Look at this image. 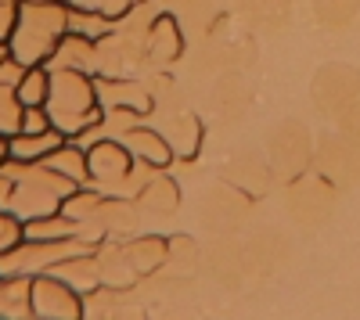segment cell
<instances>
[{
  "label": "cell",
  "mask_w": 360,
  "mask_h": 320,
  "mask_svg": "<svg viewBox=\"0 0 360 320\" xmlns=\"http://www.w3.org/2000/svg\"><path fill=\"white\" fill-rule=\"evenodd\" d=\"M72 187L79 184L62 177L47 162H22V159L0 162V209L18 216L22 223L58 213Z\"/></svg>",
  "instance_id": "1"
},
{
  "label": "cell",
  "mask_w": 360,
  "mask_h": 320,
  "mask_svg": "<svg viewBox=\"0 0 360 320\" xmlns=\"http://www.w3.org/2000/svg\"><path fill=\"white\" fill-rule=\"evenodd\" d=\"M69 33L65 0H18V18L8 36L11 54L22 65H47L58 40Z\"/></svg>",
  "instance_id": "2"
},
{
  "label": "cell",
  "mask_w": 360,
  "mask_h": 320,
  "mask_svg": "<svg viewBox=\"0 0 360 320\" xmlns=\"http://www.w3.org/2000/svg\"><path fill=\"white\" fill-rule=\"evenodd\" d=\"M51 123L65 137H76L79 130L101 123V101L98 83L83 69H51V94L44 101Z\"/></svg>",
  "instance_id": "3"
},
{
  "label": "cell",
  "mask_w": 360,
  "mask_h": 320,
  "mask_svg": "<svg viewBox=\"0 0 360 320\" xmlns=\"http://www.w3.org/2000/svg\"><path fill=\"white\" fill-rule=\"evenodd\" d=\"M335 198H339V187L328 184L317 169H303L299 177L288 180V213L303 227H321L332 220Z\"/></svg>",
  "instance_id": "4"
},
{
  "label": "cell",
  "mask_w": 360,
  "mask_h": 320,
  "mask_svg": "<svg viewBox=\"0 0 360 320\" xmlns=\"http://www.w3.org/2000/svg\"><path fill=\"white\" fill-rule=\"evenodd\" d=\"M310 169H317L328 184H335L339 191L353 187L360 180V144H353L346 133L339 137H321L314 144V162Z\"/></svg>",
  "instance_id": "5"
},
{
  "label": "cell",
  "mask_w": 360,
  "mask_h": 320,
  "mask_svg": "<svg viewBox=\"0 0 360 320\" xmlns=\"http://www.w3.org/2000/svg\"><path fill=\"white\" fill-rule=\"evenodd\" d=\"M360 98V72L353 65H321L310 83V101L324 115H339Z\"/></svg>",
  "instance_id": "6"
},
{
  "label": "cell",
  "mask_w": 360,
  "mask_h": 320,
  "mask_svg": "<svg viewBox=\"0 0 360 320\" xmlns=\"http://www.w3.org/2000/svg\"><path fill=\"white\" fill-rule=\"evenodd\" d=\"M188 51V36L180 29L176 15L169 8H162L148 29V40H144V72H166L173 69Z\"/></svg>",
  "instance_id": "7"
},
{
  "label": "cell",
  "mask_w": 360,
  "mask_h": 320,
  "mask_svg": "<svg viewBox=\"0 0 360 320\" xmlns=\"http://www.w3.org/2000/svg\"><path fill=\"white\" fill-rule=\"evenodd\" d=\"M130 166H134V155L127 152V144L119 137H105L94 148H86V177H90L86 184H94L105 194H119Z\"/></svg>",
  "instance_id": "8"
},
{
  "label": "cell",
  "mask_w": 360,
  "mask_h": 320,
  "mask_svg": "<svg viewBox=\"0 0 360 320\" xmlns=\"http://www.w3.org/2000/svg\"><path fill=\"white\" fill-rule=\"evenodd\" d=\"M266 148H270V169L281 173L285 180L299 177V173L310 169V162H314V140H310L303 123H281L270 133Z\"/></svg>",
  "instance_id": "9"
},
{
  "label": "cell",
  "mask_w": 360,
  "mask_h": 320,
  "mask_svg": "<svg viewBox=\"0 0 360 320\" xmlns=\"http://www.w3.org/2000/svg\"><path fill=\"white\" fill-rule=\"evenodd\" d=\"M83 295L54 274L33 277V320H79Z\"/></svg>",
  "instance_id": "10"
},
{
  "label": "cell",
  "mask_w": 360,
  "mask_h": 320,
  "mask_svg": "<svg viewBox=\"0 0 360 320\" xmlns=\"http://www.w3.org/2000/svg\"><path fill=\"white\" fill-rule=\"evenodd\" d=\"M94 83H98L101 108L127 105V108H137V112H144L148 119H152L155 98H152V91H148L144 76H137V72H130V76H94Z\"/></svg>",
  "instance_id": "11"
},
{
  "label": "cell",
  "mask_w": 360,
  "mask_h": 320,
  "mask_svg": "<svg viewBox=\"0 0 360 320\" xmlns=\"http://www.w3.org/2000/svg\"><path fill=\"white\" fill-rule=\"evenodd\" d=\"M123 252H127V263L134 270L137 281H148V277H159L169 263V238L162 234H130L123 238Z\"/></svg>",
  "instance_id": "12"
},
{
  "label": "cell",
  "mask_w": 360,
  "mask_h": 320,
  "mask_svg": "<svg viewBox=\"0 0 360 320\" xmlns=\"http://www.w3.org/2000/svg\"><path fill=\"white\" fill-rule=\"evenodd\" d=\"M141 223H144L141 209L134 206V198H123V194H105L98 216L90 220V227H94L101 238H119V241L137 234Z\"/></svg>",
  "instance_id": "13"
},
{
  "label": "cell",
  "mask_w": 360,
  "mask_h": 320,
  "mask_svg": "<svg viewBox=\"0 0 360 320\" xmlns=\"http://www.w3.org/2000/svg\"><path fill=\"white\" fill-rule=\"evenodd\" d=\"M134 206L141 209L144 220H169L180 209V184L162 169L134 194Z\"/></svg>",
  "instance_id": "14"
},
{
  "label": "cell",
  "mask_w": 360,
  "mask_h": 320,
  "mask_svg": "<svg viewBox=\"0 0 360 320\" xmlns=\"http://www.w3.org/2000/svg\"><path fill=\"white\" fill-rule=\"evenodd\" d=\"M119 140L127 144V152H130L134 159L152 162V166H159V169H169V166L176 162V159H173V148H169V140H166V133H162L159 126H152V123H141V126L127 130Z\"/></svg>",
  "instance_id": "15"
},
{
  "label": "cell",
  "mask_w": 360,
  "mask_h": 320,
  "mask_svg": "<svg viewBox=\"0 0 360 320\" xmlns=\"http://www.w3.org/2000/svg\"><path fill=\"white\" fill-rule=\"evenodd\" d=\"M169 148H173V159L188 162L202 152V140H205V126L195 112H173L166 115V126H162Z\"/></svg>",
  "instance_id": "16"
},
{
  "label": "cell",
  "mask_w": 360,
  "mask_h": 320,
  "mask_svg": "<svg viewBox=\"0 0 360 320\" xmlns=\"http://www.w3.org/2000/svg\"><path fill=\"white\" fill-rule=\"evenodd\" d=\"M47 274H54V277H62L65 284H72L79 295H90L94 288L105 284V281H101V267H98L94 248H86V252H76V255L62 259V263H58L54 270H47Z\"/></svg>",
  "instance_id": "17"
},
{
  "label": "cell",
  "mask_w": 360,
  "mask_h": 320,
  "mask_svg": "<svg viewBox=\"0 0 360 320\" xmlns=\"http://www.w3.org/2000/svg\"><path fill=\"white\" fill-rule=\"evenodd\" d=\"M0 320H33V277L0 274Z\"/></svg>",
  "instance_id": "18"
},
{
  "label": "cell",
  "mask_w": 360,
  "mask_h": 320,
  "mask_svg": "<svg viewBox=\"0 0 360 320\" xmlns=\"http://www.w3.org/2000/svg\"><path fill=\"white\" fill-rule=\"evenodd\" d=\"M47 69H83L94 76L98 72V51H94V40H86L79 33H65L58 40L54 54L47 58Z\"/></svg>",
  "instance_id": "19"
},
{
  "label": "cell",
  "mask_w": 360,
  "mask_h": 320,
  "mask_svg": "<svg viewBox=\"0 0 360 320\" xmlns=\"http://www.w3.org/2000/svg\"><path fill=\"white\" fill-rule=\"evenodd\" d=\"M94 255H98V267H101V281L112 284V288H134L137 277L127 263V252H123V241L119 238H101L94 245Z\"/></svg>",
  "instance_id": "20"
},
{
  "label": "cell",
  "mask_w": 360,
  "mask_h": 320,
  "mask_svg": "<svg viewBox=\"0 0 360 320\" xmlns=\"http://www.w3.org/2000/svg\"><path fill=\"white\" fill-rule=\"evenodd\" d=\"M58 144H65L62 130H40V133H15L8 137V159H22V162H44Z\"/></svg>",
  "instance_id": "21"
},
{
  "label": "cell",
  "mask_w": 360,
  "mask_h": 320,
  "mask_svg": "<svg viewBox=\"0 0 360 320\" xmlns=\"http://www.w3.org/2000/svg\"><path fill=\"white\" fill-rule=\"evenodd\" d=\"M134 288H112L101 284L90 295H83V316H134L137 306L130 302Z\"/></svg>",
  "instance_id": "22"
},
{
  "label": "cell",
  "mask_w": 360,
  "mask_h": 320,
  "mask_svg": "<svg viewBox=\"0 0 360 320\" xmlns=\"http://www.w3.org/2000/svg\"><path fill=\"white\" fill-rule=\"evenodd\" d=\"M242 15L252 29L278 33L292 22V0H242Z\"/></svg>",
  "instance_id": "23"
},
{
  "label": "cell",
  "mask_w": 360,
  "mask_h": 320,
  "mask_svg": "<svg viewBox=\"0 0 360 320\" xmlns=\"http://www.w3.org/2000/svg\"><path fill=\"white\" fill-rule=\"evenodd\" d=\"M310 11L321 29L339 33V29H349L353 18L360 15V0H310Z\"/></svg>",
  "instance_id": "24"
},
{
  "label": "cell",
  "mask_w": 360,
  "mask_h": 320,
  "mask_svg": "<svg viewBox=\"0 0 360 320\" xmlns=\"http://www.w3.org/2000/svg\"><path fill=\"white\" fill-rule=\"evenodd\" d=\"M51 169H58L62 177H69L72 184H86L90 177H86V152L79 148L76 140H69L65 137V144H58V148L44 159Z\"/></svg>",
  "instance_id": "25"
},
{
  "label": "cell",
  "mask_w": 360,
  "mask_h": 320,
  "mask_svg": "<svg viewBox=\"0 0 360 320\" xmlns=\"http://www.w3.org/2000/svg\"><path fill=\"white\" fill-rule=\"evenodd\" d=\"M101 201H105V191H98L94 184H79V187H72V191L65 194L62 213H65L69 220H76V223H90V220L98 216Z\"/></svg>",
  "instance_id": "26"
},
{
  "label": "cell",
  "mask_w": 360,
  "mask_h": 320,
  "mask_svg": "<svg viewBox=\"0 0 360 320\" xmlns=\"http://www.w3.org/2000/svg\"><path fill=\"white\" fill-rule=\"evenodd\" d=\"M15 91H18V98H22L25 108H29V105H44L47 94H51V69H47V65H29Z\"/></svg>",
  "instance_id": "27"
},
{
  "label": "cell",
  "mask_w": 360,
  "mask_h": 320,
  "mask_svg": "<svg viewBox=\"0 0 360 320\" xmlns=\"http://www.w3.org/2000/svg\"><path fill=\"white\" fill-rule=\"evenodd\" d=\"M112 29V18L94 8H69V33H79L86 40H101Z\"/></svg>",
  "instance_id": "28"
},
{
  "label": "cell",
  "mask_w": 360,
  "mask_h": 320,
  "mask_svg": "<svg viewBox=\"0 0 360 320\" xmlns=\"http://www.w3.org/2000/svg\"><path fill=\"white\" fill-rule=\"evenodd\" d=\"M22 115H25V105L18 91L15 86H0V137L22 133Z\"/></svg>",
  "instance_id": "29"
},
{
  "label": "cell",
  "mask_w": 360,
  "mask_h": 320,
  "mask_svg": "<svg viewBox=\"0 0 360 320\" xmlns=\"http://www.w3.org/2000/svg\"><path fill=\"white\" fill-rule=\"evenodd\" d=\"M148 123V115L137 112V108H127V105H112V108H101V126L108 137H123L127 130Z\"/></svg>",
  "instance_id": "30"
},
{
  "label": "cell",
  "mask_w": 360,
  "mask_h": 320,
  "mask_svg": "<svg viewBox=\"0 0 360 320\" xmlns=\"http://www.w3.org/2000/svg\"><path fill=\"white\" fill-rule=\"evenodd\" d=\"M195 263H198V245L188 234H173L169 238V263H166V270L169 267H184V274H188V270H195Z\"/></svg>",
  "instance_id": "31"
},
{
  "label": "cell",
  "mask_w": 360,
  "mask_h": 320,
  "mask_svg": "<svg viewBox=\"0 0 360 320\" xmlns=\"http://www.w3.org/2000/svg\"><path fill=\"white\" fill-rule=\"evenodd\" d=\"M18 241H22V220L0 209V252H8Z\"/></svg>",
  "instance_id": "32"
},
{
  "label": "cell",
  "mask_w": 360,
  "mask_h": 320,
  "mask_svg": "<svg viewBox=\"0 0 360 320\" xmlns=\"http://www.w3.org/2000/svg\"><path fill=\"white\" fill-rule=\"evenodd\" d=\"M54 123H51V115H47V108L44 105H29L25 108V115H22V133H40V130H51ZM58 130V126H54Z\"/></svg>",
  "instance_id": "33"
},
{
  "label": "cell",
  "mask_w": 360,
  "mask_h": 320,
  "mask_svg": "<svg viewBox=\"0 0 360 320\" xmlns=\"http://www.w3.org/2000/svg\"><path fill=\"white\" fill-rule=\"evenodd\" d=\"M335 119H339V133H346L353 144H360V98H356L346 112H339Z\"/></svg>",
  "instance_id": "34"
},
{
  "label": "cell",
  "mask_w": 360,
  "mask_h": 320,
  "mask_svg": "<svg viewBox=\"0 0 360 320\" xmlns=\"http://www.w3.org/2000/svg\"><path fill=\"white\" fill-rule=\"evenodd\" d=\"M25 69H29V65H22L15 54H8L4 62H0V86H18L22 76H25Z\"/></svg>",
  "instance_id": "35"
},
{
  "label": "cell",
  "mask_w": 360,
  "mask_h": 320,
  "mask_svg": "<svg viewBox=\"0 0 360 320\" xmlns=\"http://www.w3.org/2000/svg\"><path fill=\"white\" fill-rule=\"evenodd\" d=\"M15 18H18V0H0V40L11 36Z\"/></svg>",
  "instance_id": "36"
},
{
  "label": "cell",
  "mask_w": 360,
  "mask_h": 320,
  "mask_svg": "<svg viewBox=\"0 0 360 320\" xmlns=\"http://www.w3.org/2000/svg\"><path fill=\"white\" fill-rule=\"evenodd\" d=\"M130 8H134V0H94V11L108 15L112 22H115V18H123Z\"/></svg>",
  "instance_id": "37"
},
{
  "label": "cell",
  "mask_w": 360,
  "mask_h": 320,
  "mask_svg": "<svg viewBox=\"0 0 360 320\" xmlns=\"http://www.w3.org/2000/svg\"><path fill=\"white\" fill-rule=\"evenodd\" d=\"M8 159V137H0V162Z\"/></svg>",
  "instance_id": "38"
},
{
  "label": "cell",
  "mask_w": 360,
  "mask_h": 320,
  "mask_svg": "<svg viewBox=\"0 0 360 320\" xmlns=\"http://www.w3.org/2000/svg\"><path fill=\"white\" fill-rule=\"evenodd\" d=\"M11 54V47H8V40H0V62H4V58Z\"/></svg>",
  "instance_id": "39"
},
{
  "label": "cell",
  "mask_w": 360,
  "mask_h": 320,
  "mask_svg": "<svg viewBox=\"0 0 360 320\" xmlns=\"http://www.w3.org/2000/svg\"><path fill=\"white\" fill-rule=\"evenodd\" d=\"M155 4H159V8H176L180 0H155Z\"/></svg>",
  "instance_id": "40"
},
{
  "label": "cell",
  "mask_w": 360,
  "mask_h": 320,
  "mask_svg": "<svg viewBox=\"0 0 360 320\" xmlns=\"http://www.w3.org/2000/svg\"><path fill=\"white\" fill-rule=\"evenodd\" d=\"M134 4H144V0H134Z\"/></svg>",
  "instance_id": "41"
}]
</instances>
